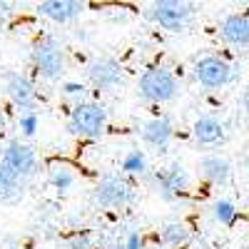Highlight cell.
I'll use <instances>...</instances> for the list:
<instances>
[{"label": "cell", "instance_id": "cell-1", "mask_svg": "<svg viewBox=\"0 0 249 249\" xmlns=\"http://www.w3.org/2000/svg\"><path fill=\"white\" fill-rule=\"evenodd\" d=\"M179 92V82L175 72L164 65H152L137 77V97L150 105H164L172 102Z\"/></svg>", "mask_w": 249, "mask_h": 249}, {"label": "cell", "instance_id": "cell-2", "mask_svg": "<svg viewBox=\"0 0 249 249\" xmlns=\"http://www.w3.org/2000/svg\"><path fill=\"white\" fill-rule=\"evenodd\" d=\"M30 62L33 70L48 82H57L65 75V50H62L60 40L53 35H43L33 43Z\"/></svg>", "mask_w": 249, "mask_h": 249}, {"label": "cell", "instance_id": "cell-3", "mask_svg": "<svg viewBox=\"0 0 249 249\" xmlns=\"http://www.w3.org/2000/svg\"><path fill=\"white\" fill-rule=\"evenodd\" d=\"M65 127L75 137L97 140V137L105 135V130H107V110H105V105H100V102L88 100V102H82V105L70 107Z\"/></svg>", "mask_w": 249, "mask_h": 249}, {"label": "cell", "instance_id": "cell-4", "mask_svg": "<svg viewBox=\"0 0 249 249\" xmlns=\"http://www.w3.org/2000/svg\"><path fill=\"white\" fill-rule=\"evenodd\" d=\"M92 199L97 207L107 210H122L135 199V184L124 175H102L92 190Z\"/></svg>", "mask_w": 249, "mask_h": 249}, {"label": "cell", "instance_id": "cell-5", "mask_svg": "<svg viewBox=\"0 0 249 249\" xmlns=\"http://www.w3.org/2000/svg\"><path fill=\"white\" fill-rule=\"evenodd\" d=\"M147 182L152 184L155 195L162 202H177L187 190H190V172L184 170V164L172 162L164 170H155L147 175Z\"/></svg>", "mask_w": 249, "mask_h": 249}, {"label": "cell", "instance_id": "cell-6", "mask_svg": "<svg viewBox=\"0 0 249 249\" xmlns=\"http://www.w3.org/2000/svg\"><path fill=\"white\" fill-rule=\"evenodd\" d=\"M195 5L184 0H157L150 5V18L167 33H182L192 23Z\"/></svg>", "mask_w": 249, "mask_h": 249}, {"label": "cell", "instance_id": "cell-7", "mask_svg": "<svg viewBox=\"0 0 249 249\" xmlns=\"http://www.w3.org/2000/svg\"><path fill=\"white\" fill-rule=\"evenodd\" d=\"M192 75L207 90H222L234 80V68L219 55H204L192 65Z\"/></svg>", "mask_w": 249, "mask_h": 249}, {"label": "cell", "instance_id": "cell-8", "mask_svg": "<svg viewBox=\"0 0 249 249\" xmlns=\"http://www.w3.org/2000/svg\"><path fill=\"white\" fill-rule=\"evenodd\" d=\"M0 162H3L13 175H18L20 179H30L37 172V155L23 140H10L5 144L3 155H0Z\"/></svg>", "mask_w": 249, "mask_h": 249}, {"label": "cell", "instance_id": "cell-9", "mask_svg": "<svg viewBox=\"0 0 249 249\" xmlns=\"http://www.w3.org/2000/svg\"><path fill=\"white\" fill-rule=\"evenodd\" d=\"M3 92L8 95V100L20 112H33L35 102H37L35 82L25 72H5L3 75Z\"/></svg>", "mask_w": 249, "mask_h": 249}, {"label": "cell", "instance_id": "cell-10", "mask_svg": "<svg viewBox=\"0 0 249 249\" xmlns=\"http://www.w3.org/2000/svg\"><path fill=\"white\" fill-rule=\"evenodd\" d=\"M88 80L95 90H117L124 82V68L115 57H95L88 65Z\"/></svg>", "mask_w": 249, "mask_h": 249}, {"label": "cell", "instance_id": "cell-11", "mask_svg": "<svg viewBox=\"0 0 249 249\" xmlns=\"http://www.w3.org/2000/svg\"><path fill=\"white\" fill-rule=\"evenodd\" d=\"M192 137L202 150H217L227 140L224 122L214 115H199L192 124Z\"/></svg>", "mask_w": 249, "mask_h": 249}, {"label": "cell", "instance_id": "cell-12", "mask_svg": "<svg viewBox=\"0 0 249 249\" xmlns=\"http://www.w3.org/2000/svg\"><path fill=\"white\" fill-rule=\"evenodd\" d=\"M219 37L224 45L244 50L249 48V15L247 13H230L219 23Z\"/></svg>", "mask_w": 249, "mask_h": 249}, {"label": "cell", "instance_id": "cell-13", "mask_svg": "<svg viewBox=\"0 0 249 249\" xmlns=\"http://www.w3.org/2000/svg\"><path fill=\"white\" fill-rule=\"evenodd\" d=\"M140 137L142 142L147 144V147L157 150V152H167L170 147V142L175 137V127H172V122L167 117H150L147 122L140 127Z\"/></svg>", "mask_w": 249, "mask_h": 249}, {"label": "cell", "instance_id": "cell-14", "mask_svg": "<svg viewBox=\"0 0 249 249\" xmlns=\"http://www.w3.org/2000/svg\"><path fill=\"white\" fill-rule=\"evenodd\" d=\"M35 10H37V15L53 20V23L65 25V23H72L75 18H80L85 5L77 3V0H43V3L35 5Z\"/></svg>", "mask_w": 249, "mask_h": 249}, {"label": "cell", "instance_id": "cell-15", "mask_svg": "<svg viewBox=\"0 0 249 249\" xmlns=\"http://www.w3.org/2000/svg\"><path fill=\"white\" fill-rule=\"evenodd\" d=\"M199 175L214 187H224L232 179V164L222 155H204L199 160Z\"/></svg>", "mask_w": 249, "mask_h": 249}, {"label": "cell", "instance_id": "cell-16", "mask_svg": "<svg viewBox=\"0 0 249 249\" xmlns=\"http://www.w3.org/2000/svg\"><path fill=\"white\" fill-rule=\"evenodd\" d=\"M192 239V232H190V227H187L184 222L175 219V222H167V224H162V230H160V242L164 247H172V249H179L184 247L187 242Z\"/></svg>", "mask_w": 249, "mask_h": 249}, {"label": "cell", "instance_id": "cell-17", "mask_svg": "<svg viewBox=\"0 0 249 249\" xmlns=\"http://www.w3.org/2000/svg\"><path fill=\"white\" fill-rule=\"evenodd\" d=\"M23 197V179L18 175H13L3 162H0V202L3 204H10V202H18Z\"/></svg>", "mask_w": 249, "mask_h": 249}, {"label": "cell", "instance_id": "cell-18", "mask_svg": "<svg viewBox=\"0 0 249 249\" xmlns=\"http://www.w3.org/2000/svg\"><path fill=\"white\" fill-rule=\"evenodd\" d=\"M120 170H122L124 177H147L150 175V160L142 150H130L122 157Z\"/></svg>", "mask_w": 249, "mask_h": 249}, {"label": "cell", "instance_id": "cell-19", "mask_svg": "<svg viewBox=\"0 0 249 249\" xmlns=\"http://www.w3.org/2000/svg\"><path fill=\"white\" fill-rule=\"evenodd\" d=\"M48 182L53 184V190L57 192H68L70 187L75 184V172L68 167V164H50V170H48Z\"/></svg>", "mask_w": 249, "mask_h": 249}, {"label": "cell", "instance_id": "cell-20", "mask_svg": "<svg viewBox=\"0 0 249 249\" xmlns=\"http://www.w3.org/2000/svg\"><path fill=\"white\" fill-rule=\"evenodd\" d=\"M237 214H239V210H237V204L232 199H217L212 204V217L222 227H232L237 222Z\"/></svg>", "mask_w": 249, "mask_h": 249}, {"label": "cell", "instance_id": "cell-21", "mask_svg": "<svg viewBox=\"0 0 249 249\" xmlns=\"http://www.w3.org/2000/svg\"><path fill=\"white\" fill-rule=\"evenodd\" d=\"M60 92L65 100L72 102V107L75 105H82V102H88V85L85 82H77V80H65L60 85Z\"/></svg>", "mask_w": 249, "mask_h": 249}, {"label": "cell", "instance_id": "cell-22", "mask_svg": "<svg viewBox=\"0 0 249 249\" xmlns=\"http://www.w3.org/2000/svg\"><path fill=\"white\" fill-rule=\"evenodd\" d=\"M37 124H40V120L35 112H20L18 115V130L23 137H33L37 132Z\"/></svg>", "mask_w": 249, "mask_h": 249}, {"label": "cell", "instance_id": "cell-23", "mask_svg": "<svg viewBox=\"0 0 249 249\" xmlns=\"http://www.w3.org/2000/svg\"><path fill=\"white\" fill-rule=\"evenodd\" d=\"M68 249H95V234L92 232H75L68 239Z\"/></svg>", "mask_w": 249, "mask_h": 249}, {"label": "cell", "instance_id": "cell-24", "mask_svg": "<svg viewBox=\"0 0 249 249\" xmlns=\"http://www.w3.org/2000/svg\"><path fill=\"white\" fill-rule=\"evenodd\" d=\"M122 242H124V249H144V242H142V234L140 232H130Z\"/></svg>", "mask_w": 249, "mask_h": 249}, {"label": "cell", "instance_id": "cell-25", "mask_svg": "<svg viewBox=\"0 0 249 249\" xmlns=\"http://www.w3.org/2000/svg\"><path fill=\"white\" fill-rule=\"evenodd\" d=\"M10 13H13V5H10V3H0V30H3V28L8 25Z\"/></svg>", "mask_w": 249, "mask_h": 249}, {"label": "cell", "instance_id": "cell-26", "mask_svg": "<svg viewBox=\"0 0 249 249\" xmlns=\"http://www.w3.org/2000/svg\"><path fill=\"white\" fill-rule=\"evenodd\" d=\"M242 107H244V115L249 117V85H247L244 92H242Z\"/></svg>", "mask_w": 249, "mask_h": 249}, {"label": "cell", "instance_id": "cell-27", "mask_svg": "<svg viewBox=\"0 0 249 249\" xmlns=\"http://www.w3.org/2000/svg\"><path fill=\"white\" fill-rule=\"evenodd\" d=\"M3 130H8V117H5V110L0 107V132Z\"/></svg>", "mask_w": 249, "mask_h": 249}, {"label": "cell", "instance_id": "cell-28", "mask_svg": "<svg viewBox=\"0 0 249 249\" xmlns=\"http://www.w3.org/2000/svg\"><path fill=\"white\" fill-rule=\"evenodd\" d=\"M105 249H124V242H122V239H115V242H110Z\"/></svg>", "mask_w": 249, "mask_h": 249}, {"label": "cell", "instance_id": "cell-29", "mask_svg": "<svg viewBox=\"0 0 249 249\" xmlns=\"http://www.w3.org/2000/svg\"><path fill=\"white\" fill-rule=\"evenodd\" d=\"M144 249H162V247H144Z\"/></svg>", "mask_w": 249, "mask_h": 249}, {"label": "cell", "instance_id": "cell-30", "mask_svg": "<svg viewBox=\"0 0 249 249\" xmlns=\"http://www.w3.org/2000/svg\"><path fill=\"white\" fill-rule=\"evenodd\" d=\"M5 249H20V247H5Z\"/></svg>", "mask_w": 249, "mask_h": 249}, {"label": "cell", "instance_id": "cell-31", "mask_svg": "<svg viewBox=\"0 0 249 249\" xmlns=\"http://www.w3.org/2000/svg\"><path fill=\"white\" fill-rule=\"evenodd\" d=\"M247 177H249V172H247Z\"/></svg>", "mask_w": 249, "mask_h": 249}]
</instances>
